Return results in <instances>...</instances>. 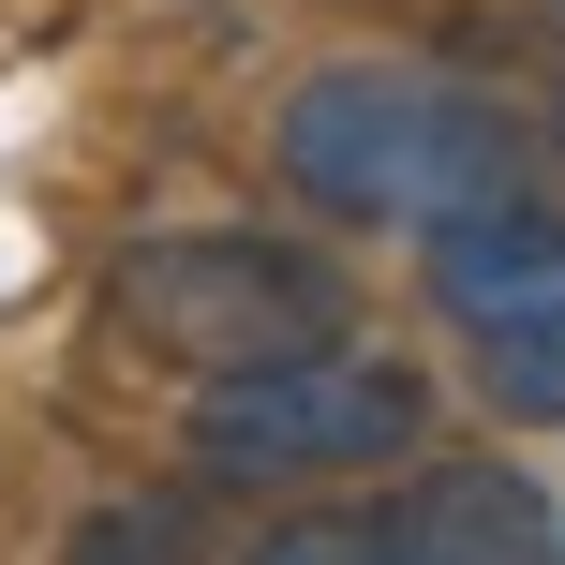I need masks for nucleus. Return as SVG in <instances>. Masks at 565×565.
Segmentation results:
<instances>
[{"label":"nucleus","mask_w":565,"mask_h":565,"mask_svg":"<svg viewBox=\"0 0 565 565\" xmlns=\"http://www.w3.org/2000/svg\"><path fill=\"white\" fill-rule=\"evenodd\" d=\"M268 164L342 238H431L536 179V119L477 75H431V60H312L268 119Z\"/></svg>","instance_id":"obj_1"},{"label":"nucleus","mask_w":565,"mask_h":565,"mask_svg":"<svg viewBox=\"0 0 565 565\" xmlns=\"http://www.w3.org/2000/svg\"><path fill=\"white\" fill-rule=\"evenodd\" d=\"M60 565H224V536H209V491L164 477V491H105L60 536Z\"/></svg>","instance_id":"obj_6"},{"label":"nucleus","mask_w":565,"mask_h":565,"mask_svg":"<svg viewBox=\"0 0 565 565\" xmlns=\"http://www.w3.org/2000/svg\"><path fill=\"white\" fill-rule=\"evenodd\" d=\"M536 15H551V30H565V0H536Z\"/></svg>","instance_id":"obj_9"},{"label":"nucleus","mask_w":565,"mask_h":565,"mask_svg":"<svg viewBox=\"0 0 565 565\" xmlns=\"http://www.w3.org/2000/svg\"><path fill=\"white\" fill-rule=\"evenodd\" d=\"M105 312H119V342H149L194 387H238V372L358 342V282L312 254V238H268V224H164V238H135L105 268Z\"/></svg>","instance_id":"obj_2"},{"label":"nucleus","mask_w":565,"mask_h":565,"mask_svg":"<svg viewBox=\"0 0 565 565\" xmlns=\"http://www.w3.org/2000/svg\"><path fill=\"white\" fill-rule=\"evenodd\" d=\"M477 402H491V417H565V298L477 328Z\"/></svg>","instance_id":"obj_7"},{"label":"nucleus","mask_w":565,"mask_h":565,"mask_svg":"<svg viewBox=\"0 0 565 565\" xmlns=\"http://www.w3.org/2000/svg\"><path fill=\"white\" fill-rule=\"evenodd\" d=\"M372 521H387V565H565V491H536L491 447L402 461V491Z\"/></svg>","instance_id":"obj_4"},{"label":"nucleus","mask_w":565,"mask_h":565,"mask_svg":"<svg viewBox=\"0 0 565 565\" xmlns=\"http://www.w3.org/2000/svg\"><path fill=\"white\" fill-rule=\"evenodd\" d=\"M551 119H565V105H551Z\"/></svg>","instance_id":"obj_10"},{"label":"nucleus","mask_w":565,"mask_h":565,"mask_svg":"<svg viewBox=\"0 0 565 565\" xmlns=\"http://www.w3.org/2000/svg\"><path fill=\"white\" fill-rule=\"evenodd\" d=\"M431 372L387 358V342H328V358L238 372V387H194L179 417V461L194 491H342V477H402L431 447Z\"/></svg>","instance_id":"obj_3"},{"label":"nucleus","mask_w":565,"mask_h":565,"mask_svg":"<svg viewBox=\"0 0 565 565\" xmlns=\"http://www.w3.org/2000/svg\"><path fill=\"white\" fill-rule=\"evenodd\" d=\"M224 565H387V521H372V507H282V521H254Z\"/></svg>","instance_id":"obj_8"},{"label":"nucleus","mask_w":565,"mask_h":565,"mask_svg":"<svg viewBox=\"0 0 565 565\" xmlns=\"http://www.w3.org/2000/svg\"><path fill=\"white\" fill-rule=\"evenodd\" d=\"M417 282H431V312H447L461 342L507 328V312H551V298H565V194H551V179H521V194L431 224V238H417Z\"/></svg>","instance_id":"obj_5"}]
</instances>
